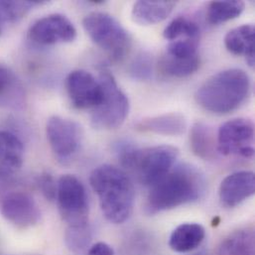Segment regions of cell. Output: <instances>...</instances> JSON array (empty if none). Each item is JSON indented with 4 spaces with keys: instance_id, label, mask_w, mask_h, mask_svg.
I'll return each mask as SVG.
<instances>
[{
    "instance_id": "1",
    "label": "cell",
    "mask_w": 255,
    "mask_h": 255,
    "mask_svg": "<svg viewBox=\"0 0 255 255\" xmlns=\"http://www.w3.org/2000/svg\"><path fill=\"white\" fill-rule=\"evenodd\" d=\"M204 174L195 166L179 164L151 187L145 203L149 216L161 214L199 201L206 192Z\"/></svg>"
},
{
    "instance_id": "2",
    "label": "cell",
    "mask_w": 255,
    "mask_h": 255,
    "mask_svg": "<svg viewBox=\"0 0 255 255\" xmlns=\"http://www.w3.org/2000/svg\"><path fill=\"white\" fill-rule=\"evenodd\" d=\"M90 183L105 218L116 225L126 223L134 206V187L126 171L109 164L101 165L92 172Z\"/></svg>"
},
{
    "instance_id": "3",
    "label": "cell",
    "mask_w": 255,
    "mask_h": 255,
    "mask_svg": "<svg viewBox=\"0 0 255 255\" xmlns=\"http://www.w3.org/2000/svg\"><path fill=\"white\" fill-rule=\"evenodd\" d=\"M251 79L242 69H228L213 75L199 88L198 104L216 115H226L239 109L251 93Z\"/></svg>"
},
{
    "instance_id": "4",
    "label": "cell",
    "mask_w": 255,
    "mask_h": 255,
    "mask_svg": "<svg viewBox=\"0 0 255 255\" xmlns=\"http://www.w3.org/2000/svg\"><path fill=\"white\" fill-rule=\"evenodd\" d=\"M116 152L122 166L150 188L171 171L179 156V150L171 145L138 148L128 142H120Z\"/></svg>"
},
{
    "instance_id": "5",
    "label": "cell",
    "mask_w": 255,
    "mask_h": 255,
    "mask_svg": "<svg viewBox=\"0 0 255 255\" xmlns=\"http://www.w3.org/2000/svg\"><path fill=\"white\" fill-rule=\"evenodd\" d=\"M90 38L113 60H123L131 48V38L126 28L111 14L93 12L83 20Z\"/></svg>"
},
{
    "instance_id": "6",
    "label": "cell",
    "mask_w": 255,
    "mask_h": 255,
    "mask_svg": "<svg viewBox=\"0 0 255 255\" xmlns=\"http://www.w3.org/2000/svg\"><path fill=\"white\" fill-rule=\"evenodd\" d=\"M100 83L104 97L101 104L94 110L92 126L97 129L111 130L122 127L129 113V101L117 83L114 75L104 69L100 74Z\"/></svg>"
},
{
    "instance_id": "7",
    "label": "cell",
    "mask_w": 255,
    "mask_h": 255,
    "mask_svg": "<svg viewBox=\"0 0 255 255\" xmlns=\"http://www.w3.org/2000/svg\"><path fill=\"white\" fill-rule=\"evenodd\" d=\"M56 200L68 227L89 224V198L84 184L74 175H63L58 181Z\"/></svg>"
},
{
    "instance_id": "8",
    "label": "cell",
    "mask_w": 255,
    "mask_h": 255,
    "mask_svg": "<svg viewBox=\"0 0 255 255\" xmlns=\"http://www.w3.org/2000/svg\"><path fill=\"white\" fill-rule=\"evenodd\" d=\"M218 152L224 156L244 158L255 156V126L247 119H235L224 124L218 131Z\"/></svg>"
},
{
    "instance_id": "9",
    "label": "cell",
    "mask_w": 255,
    "mask_h": 255,
    "mask_svg": "<svg viewBox=\"0 0 255 255\" xmlns=\"http://www.w3.org/2000/svg\"><path fill=\"white\" fill-rule=\"evenodd\" d=\"M46 135L53 153L63 163L73 160L80 151L83 130L72 120L58 116L50 118L46 126Z\"/></svg>"
},
{
    "instance_id": "10",
    "label": "cell",
    "mask_w": 255,
    "mask_h": 255,
    "mask_svg": "<svg viewBox=\"0 0 255 255\" xmlns=\"http://www.w3.org/2000/svg\"><path fill=\"white\" fill-rule=\"evenodd\" d=\"M1 216L19 229L36 226L41 220V211L32 196L25 192L13 191L0 200Z\"/></svg>"
},
{
    "instance_id": "11",
    "label": "cell",
    "mask_w": 255,
    "mask_h": 255,
    "mask_svg": "<svg viewBox=\"0 0 255 255\" xmlns=\"http://www.w3.org/2000/svg\"><path fill=\"white\" fill-rule=\"evenodd\" d=\"M77 29L72 21L62 14H50L37 20L28 31V38L38 45H55L73 42Z\"/></svg>"
},
{
    "instance_id": "12",
    "label": "cell",
    "mask_w": 255,
    "mask_h": 255,
    "mask_svg": "<svg viewBox=\"0 0 255 255\" xmlns=\"http://www.w3.org/2000/svg\"><path fill=\"white\" fill-rule=\"evenodd\" d=\"M66 90L72 105L78 110H95L104 97L100 81L85 70H75L68 75Z\"/></svg>"
},
{
    "instance_id": "13",
    "label": "cell",
    "mask_w": 255,
    "mask_h": 255,
    "mask_svg": "<svg viewBox=\"0 0 255 255\" xmlns=\"http://www.w3.org/2000/svg\"><path fill=\"white\" fill-rule=\"evenodd\" d=\"M255 176L252 171H238L227 176L219 190L222 204L236 208L255 195Z\"/></svg>"
},
{
    "instance_id": "14",
    "label": "cell",
    "mask_w": 255,
    "mask_h": 255,
    "mask_svg": "<svg viewBox=\"0 0 255 255\" xmlns=\"http://www.w3.org/2000/svg\"><path fill=\"white\" fill-rule=\"evenodd\" d=\"M24 146L20 138L7 130H0V179L7 180L21 169Z\"/></svg>"
},
{
    "instance_id": "15",
    "label": "cell",
    "mask_w": 255,
    "mask_h": 255,
    "mask_svg": "<svg viewBox=\"0 0 255 255\" xmlns=\"http://www.w3.org/2000/svg\"><path fill=\"white\" fill-rule=\"evenodd\" d=\"M135 128L144 132H151L166 136H178L185 133L187 121L178 113H169L156 117L146 118L139 121Z\"/></svg>"
},
{
    "instance_id": "16",
    "label": "cell",
    "mask_w": 255,
    "mask_h": 255,
    "mask_svg": "<svg viewBox=\"0 0 255 255\" xmlns=\"http://www.w3.org/2000/svg\"><path fill=\"white\" fill-rule=\"evenodd\" d=\"M226 48L234 55L244 56L251 67L255 63V28L245 24L231 30L225 37Z\"/></svg>"
},
{
    "instance_id": "17",
    "label": "cell",
    "mask_w": 255,
    "mask_h": 255,
    "mask_svg": "<svg viewBox=\"0 0 255 255\" xmlns=\"http://www.w3.org/2000/svg\"><path fill=\"white\" fill-rule=\"evenodd\" d=\"M205 228L196 223L178 226L169 238L170 249L178 254H188L197 250L205 241Z\"/></svg>"
},
{
    "instance_id": "18",
    "label": "cell",
    "mask_w": 255,
    "mask_h": 255,
    "mask_svg": "<svg viewBox=\"0 0 255 255\" xmlns=\"http://www.w3.org/2000/svg\"><path fill=\"white\" fill-rule=\"evenodd\" d=\"M176 6L174 1L140 0L133 5L132 18L140 25H152L164 21Z\"/></svg>"
},
{
    "instance_id": "19",
    "label": "cell",
    "mask_w": 255,
    "mask_h": 255,
    "mask_svg": "<svg viewBox=\"0 0 255 255\" xmlns=\"http://www.w3.org/2000/svg\"><path fill=\"white\" fill-rule=\"evenodd\" d=\"M215 255H255L254 230L243 229L230 234L220 244Z\"/></svg>"
},
{
    "instance_id": "20",
    "label": "cell",
    "mask_w": 255,
    "mask_h": 255,
    "mask_svg": "<svg viewBox=\"0 0 255 255\" xmlns=\"http://www.w3.org/2000/svg\"><path fill=\"white\" fill-rule=\"evenodd\" d=\"M190 146L196 156L204 160L214 159L218 148L212 128L204 123L195 124L190 133Z\"/></svg>"
},
{
    "instance_id": "21",
    "label": "cell",
    "mask_w": 255,
    "mask_h": 255,
    "mask_svg": "<svg viewBox=\"0 0 255 255\" xmlns=\"http://www.w3.org/2000/svg\"><path fill=\"white\" fill-rule=\"evenodd\" d=\"M163 74L174 78H186L196 73L200 67L199 55L191 58H179L164 54L159 62Z\"/></svg>"
},
{
    "instance_id": "22",
    "label": "cell",
    "mask_w": 255,
    "mask_h": 255,
    "mask_svg": "<svg viewBox=\"0 0 255 255\" xmlns=\"http://www.w3.org/2000/svg\"><path fill=\"white\" fill-rule=\"evenodd\" d=\"M246 4L241 0L213 1L207 10V20L210 24L219 25L238 18L245 10Z\"/></svg>"
},
{
    "instance_id": "23",
    "label": "cell",
    "mask_w": 255,
    "mask_h": 255,
    "mask_svg": "<svg viewBox=\"0 0 255 255\" xmlns=\"http://www.w3.org/2000/svg\"><path fill=\"white\" fill-rule=\"evenodd\" d=\"M163 36L170 42L184 37L200 38V27L193 20H190L187 17L179 16L173 19L166 26Z\"/></svg>"
},
{
    "instance_id": "24",
    "label": "cell",
    "mask_w": 255,
    "mask_h": 255,
    "mask_svg": "<svg viewBox=\"0 0 255 255\" xmlns=\"http://www.w3.org/2000/svg\"><path fill=\"white\" fill-rule=\"evenodd\" d=\"M93 233L90 224L77 227H68L65 234V243L67 248L74 254L84 253L90 246Z\"/></svg>"
},
{
    "instance_id": "25",
    "label": "cell",
    "mask_w": 255,
    "mask_h": 255,
    "mask_svg": "<svg viewBox=\"0 0 255 255\" xmlns=\"http://www.w3.org/2000/svg\"><path fill=\"white\" fill-rule=\"evenodd\" d=\"M47 3L46 1H0V20L15 22L23 18L32 8Z\"/></svg>"
},
{
    "instance_id": "26",
    "label": "cell",
    "mask_w": 255,
    "mask_h": 255,
    "mask_svg": "<svg viewBox=\"0 0 255 255\" xmlns=\"http://www.w3.org/2000/svg\"><path fill=\"white\" fill-rule=\"evenodd\" d=\"M153 59L148 52L138 53L128 67L130 77L136 81L145 82L152 77Z\"/></svg>"
},
{
    "instance_id": "27",
    "label": "cell",
    "mask_w": 255,
    "mask_h": 255,
    "mask_svg": "<svg viewBox=\"0 0 255 255\" xmlns=\"http://www.w3.org/2000/svg\"><path fill=\"white\" fill-rule=\"evenodd\" d=\"M36 184L42 195L48 201L52 202L56 200L58 182H56V180L50 173H43L38 176Z\"/></svg>"
},
{
    "instance_id": "28",
    "label": "cell",
    "mask_w": 255,
    "mask_h": 255,
    "mask_svg": "<svg viewBox=\"0 0 255 255\" xmlns=\"http://www.w3.org/2000/svg\"><path fill=\"white\" fill-rule=\"evenodd\" d=\"M88 255H115V252L108 244L98 243L89 250Z\"/></svg>"
},
{
    "instance_id": "29",
    "label": "cell",
    "mask_w": 255,
    "mask_h": 255,
    "mask_svg": "<svg viewBox=\"0 0 255 255\" xmlns=\"http://www.w3.org/2000/svg\"><path fill=\"white\" fill-rule=\"evenodd\" d=\"M12 75L9 70L0 65V95L3 94L11 85Z\"/></svg>"
},
{
    "instance_id": "30",
    "label": "cell",
    "mask_w": 255,
    "mask_h": 255,
    "mask_svg": "<svg viewBox=\"0 0 255 255\" xmlns=\"http://www.w3.org/2000/svg\"><path fill=\"white\" fill-rule=\"evenodd\" d=\"M1 31H2V21L0 20V34H1Z\"/></svg>"
}]
</instances>
